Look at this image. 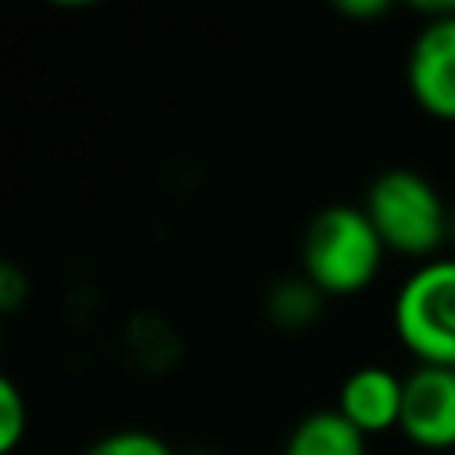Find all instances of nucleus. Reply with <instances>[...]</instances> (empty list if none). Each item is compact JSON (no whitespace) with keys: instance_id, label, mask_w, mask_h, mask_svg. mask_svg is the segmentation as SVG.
<instances>
[{"instance_id":"f257e3e1","label":"nucleus","mask_w":455,"mask_h":455,"mask_svg":"<svg viewBox=\"0 0 455 455\" xmlns=\"http://www.w3.org/2000/svg\"><path fill=\"white\" fill-rule=\"evenodd\" d=\"M387 245L370 224L363 206L334 203L309 217L299 245L302 277H309L327 299H345L366 291L380 267Z\"/></svg>"},{"instance_id":"f03ea898","label":"nucleus","mask_w":455,"mask_h":455,"mask_svg":"<svg viewBox=\"0 0 455 455\" xmlns=\"http://www.w3.org/2000/svg\"><path fill=\"white\" fill-rule=\"evenodd\" d=\"M363 210L377 228L387 252L409 259H434L448 242L451 206L441 199L437 185L412 167L380 171L363 196Z\"/></svg>"},{"instance_id":"7ed1b4c3","label":"nucleus","mask_w":455,"mask_h":455,"mask_svg":"<svg viewBox=\"0 0 455 455\" xmlns=\"http://www.w3.org/2000/svg\"><path fill=\"white\" fill-rule=\"evenodd\" d=\"M395 334L419 366L455 370V256L419 263L391 306Z\"/></svg>"},{"instance_id":"20e7f679","label":"nucleus","mask_w":455,"mask_h":455,"mask_svg":"<svg viewBox=\"0 0 455 455\" xmlns=\"http://www.w3.org/2000/svg\"><path fill=\"white\" fill-rule=\"evenodd\" d=\"M398 430L423 451L455 448V370L451 366H412L405 373Z\"/></svg>"},{"instance_id":"39448f33","label":"nucleus","mask_w":455,"mask_h":455,"mask_svg":"<svg viewBox=\"0 0 455 455\" xmlns=\"http://www.w3.org/2000/svg\"><path fill=\"white\" fill-rule=\"evenodd\" d=\"M405 82L423 114L455 121V14L419 25L409 46Z\"/></svg>"},{"instance_id":"423d86ee","label":"nucleus","mask_w":455,"mask_h":455,"mask_svg":"<svg viewBox=\"0 0 455 455\" xmlns=\"http://www.w3.org/2000/svg\"><path fill=\"white\" fill-rule=\"evenodd\" d=\"M402 395H405V377H398L387 366H355L341 387H338V412L363 434L377 437L398 427L402 419Z\"/></svg>"},{"instance_id":"0eeeda50","label":"nucleus","mask_w":455,"mask_h":455,"mask_svg":"<svg viewBox=\"0 0 455 455\" xmlns=\"http://www.w3.org/2000/svg\"><path fill=\"white\" fill-rule=\"evenodd\" d=\"M281 455H366V437L338 409H316L291 427Z\"/></svg>"},{"instance_id":"6e6552de","label":"nucleus","mask_w":455,"mask_h":455,"mask_svg":"<svg viewBox=\"0 0 455 455\" xmlns=\"http://www.w3.org/2000/svg\"><path fill=\"white\" fill-rule=\"evenodd\" d=\"M323 302H327V295L309 277L295 274V277H281V281L270 284V291L263 299V309H267V320L274 327L302 331V327L320 320Z\"/></svg>"},{"instance_id":"1a4fd4ad","label":"nucleus","mask_w":455,"mask_h":455,"mask_svg":"<svg viewBox=\"0 0 455 455\" xmlns=\"http://www.w3.org/2000/svg\"><path fill=\"white\" fill-rule=\"evenodd\" d=\"M82 455H178L160 434L142 427H121L103 437H96Z\"/></svg>"},{"instance_id":"9d476101","label":"nucleus","mask_w":455,"mask_h":455,"mask_svg":"<svg viewBox=\"0 0 455 455\" xmlns=\"http://www.w3.org/2000/svg\"><path fill=\"white\" fill-rule=\"evenodd\" d=\"M28 434V402L11 377H0V451L11 455Z\"/></svg>"},{"instance_id":"9b49d317","label":"nucleus","mask_w":455,"mask_h":455,"mask_svg":"<svg viewBox=\"0 0 455 455\" xmlns=\"http://www.w3.org/2000/svg\"><path fill=\"white\" fill-rule=\"evenodd\" d=\"M25 299H28V274L18 263H4L0 267V309L14 313Z\"/></svg>"},{"instance_id":"f8f14e48","label":"nucleus","mask_w":455,"mask_h":455,"mask_svg":"<svg viewBox=\"0 0 455 455\" xmlns=\"http://www.w3.org/2000/svg\"><path fill=\"white\" fill-rule=\"evenodd\" d=\"M334 11L345 18H355V21H373V18H384L391 11V4L387 0H338Z\"/></svg>"},{"instance_id":"ddd939ff","label":"nucleus","mask_w":455,"mask_h":455,"mask_svg":"<svg viewBox=\"0 0 455 455\" xmlns=\"http://www.w3.org/2000/svg\"><path fill=\"white\" fill-rule=\"evenodd\" d=\"M448 242H455V206H451V217H448Z\"/></svg>"},{"instance_id":"4468645a","label":"nucleus","mask_w":455,"mask_h":455,"mask_svg":"<svg viewBox=\"0 0 455 455\" xmlns=\"http://www.w3.org/2000/svg\"><path fill=\"white\" fill-rule=\"evenodd\" d=\"M192 455H210V451H192Z\"/></svg>"}]
</instances>
